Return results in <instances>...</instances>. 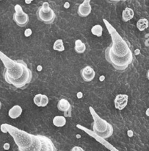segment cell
<instances>
[{"mask_svg":"<svg viewBox=\"0 0 149 151\" xmlns=\"http://www.w3.org/2000/svg\"><path fill=\"white\" fill-rule=\"evenodd\" d=\"M128 95L126 94H118L115 99V107L118 110H123L128 103Z\"/></svg>","mask_w":149,"mask_h":151,"instance_id":"10","label":"cell"},{"mask_svg":"<svg viewBox=\"0 0 149 151\" xmlns=\"http://www.w3.org/2000/svg\"><path fill=\"white\" fill-rule=\"evenodd\" d=\"M48 98L47 97V96L42 94V98H41V107H45L48 105Z\"/></svg>","mask_w":149,"mask_h":151,"instance_id":"20","label":"cell"},{"mask_svg":"<svg viewBox=\"0 0 149 151\" xmlns=\"http://www.w3.org/2000/svg\"><path fill=\"white\" fill-rule=\"evenodd\" d=\"M24 1H25V2L26 3V4H30V3L32 2L33 0H24Z\"/></svg>","mask_w":149,"mask_h":151,"instance_id":"26","label":"cell"},{"mask_svg":"<svg viewBox=\"0 0 149 151\" xmlns=\"http://www.w3.org/2000/svg\"><path fill=\"white\" fill-rule=\"evenodd\" d=\"M66 119L64 116H57L53 119V124L56 127H63L66 125Z\"/></svg>","mask_w":149,"mask_h":151,"instance_id":"16","label":"cell"},{"mask_svg":"<svg viewBox=\"0 0 149 151\" xmlns=\"http://www.w3.org/2000/svg\"><path fill=\"white\" fill-rule=\"evenodd\" d=\"M147 78H148V79L149 80V70L148 71V72H147Z\"/></svg>","mask_w":149,"mask_h":151,"instance_id":"27","label":"cell"},{"mask_svg":"<svg viewBox=\"0 0 149 151\" xmlns=\"http://www.w3.org/2000/svg\"><path fill=\"white\" fill-rule=\"evenodd\" d=\"M37 17L41 22L45 24H52L56 19V15L54 10L50 7L48 2H43L42 6L37 10Z\"/></svg>","mask_w":149,"mask_h":151,"instance_id":"5","label":"cell"},{"mask_svg":"<svg viewBox=\"0 0 149 151\" xmlns=\"http://www.w3.org/2000/svg\"><path fill=\"white\" fill-rule=\"evenodd\" d=\"M74 49L77 53H84L86 50V46L81 40H76L75 41Z\"/></svg>","mask_w":149,"mask_h":151,"instance_id":"15","label":"cell"},{"mask_svg":"<svg viewBox=\"0 0 149 151\" xmlns=\"http://www.w3.org/2000/svg\"><path fill=\"white\" fill-rule=\"evenodd\" d=\"M71 151H85V150L81 147H79V146H75L71 150Z\"/></svg>","mask_w":149,"mask_h":151,"instance_id":"22","label":"cell"},{"mask_svg":"<svg viewBox=\"0 0 149 151\" xmlns=\"http://www.w3.org/2000/svg\"><path fill=\"white\" fill-rule=\"evenodd\" d=\"M41 98H42V94H37V95H35V97H34V103H35L36 106H41Z\"/></svg>","mask_w":149,"mask_h":151,"instance_id":"21","label":"cell"},{"mask_svg":"<svg viewBox=\"0 0 149 151\" xmlns=\"http://www.w3.org/2000/svg\"><path fill=\"white\" fill-rule=\"evenodd\" d=\"M4 150H8V149L10 148V145H9V144H7V143L4 144Z\"/></svg>","mask_w":149,"mask_h":151,"instance_id":"24","label":"cell"},{"mask_svg":"<svg viewBox=\"0 0 149 151\" xmlns=\"http://www.w3.org/2000/svg\"><path fill=\"white\" fill-rule=\"evenodd\" d=\"M81 75L85 82H91L95 78V71L91 66H85L81 70Z\"/></svg>","mask_w":149,"mask_h":151,"instance_id":"11","label":"cell"},{"mask_svg":"<svg viewBox=\"0 0 149 151\" xmlns=\"http://www.w3.org/2000/svg\"><path fill=\"white\" fill-rule=\"evenodd\" d=\"M104 22L111 35L113 43L105 50L106 60L116 70L123 72L133 60V54L127 42L122 38L115 29L104 19Z\"/></svg>","mask_w":149,"mask_h":151,"instance_id":"1","label":"cell"},{"mask_svg":"<svg viewBox=\"0 0 149 151\" xmlns=\"http://www.w3.org/2000/svg\"><path fill=\"white\" fill-rule=\"evenodd\" d=\"M6 82L17 88H24L31 82L32 72L22 60H13L4 71Z\"/></svg>","mask_w":149,"mask_h":151,"instance_id":"2","label":"cell"},{"mask_svg":"<svg viewBox=\"0 0 149 151\" xmlns=\"http://www.w3.org/2000/svg\"><path fill=\"white\" fill-rule=\"evenodd\" d=\"M1 131L4 133H9L10 134L14 139L15 143L19 147V150H23L29 147L35 139V135L34 134H30L26 133V131L19 130V128L8 124L1 125Z\"/></svg>","mask_w":149,"mask_h":151,"instance_id":"3","label":"cell"},{"mask_svg":"<svg viewBox=\"0 0 149 151\" xmlns=\"http://www.w3.org/2000/svg\"><path fill=\"white\" fill-rule=\"evenodd\" d=\"M15 13L13 14V20L19 27H25L29 22V16L24 13L19 4L15 6Z\"/></svg>","mask_w":149,"mask_h":151,"instance_id":"6","label":"cell"},{"mask_svg":"<svg viewBox=\"0 0 149 151\" xmlns=\"http://www.w3.org/2000/svg\"><path fill=\"white\" fill-rule=\"evenodd\" d=\"M91 0H84L83 2L78 7V15L81 17H87L90 15L92 10L91 5Z\"/></svg>","mask_w":149,"mask_h":151,"instance_id":"8","label":"cell"},{"mask_svg":"<svg viewBox=\"0 0 149 151\" xmlns=\"http://www.w3.org/2000/svg\"><path fill=\"white\" fill-rule=\"evenodd\" d=\"M1 102H0V109H1Z\"/></svg>","mask_w":149,"mask_h":151,"instance_id":"29","label":"cell"},{"mask_svg":"<svg viewBox=\"0 0 149 151\" xmlns=\"http://www.w3.org/2000/svg\"><path fill=\"white\" fill-rule=\"evenodd\" d=\"M41 151H56V147L54 146V143L52 142V141L48 137H46L43 145V147Z\"/></svg>","mask_w":149,"mask_h":151,"instance_id":"13","label":"cell"},{"mask_svg":"<svg viewBox=\"0 0 149 151\" xmlns=\"http://www.w3.org/2000/svg\"><path fill=\"white\" fill-rule=\"evenodd\" d=\"M53 49L56 51L58 52H63L65 50V47L63 45V41L61 39H58L54 42Z\"/></svg>","mask_w":149,"mask_h":151,"instance_id":"19","label":"cell"},{"mask_svg":"<svg viewBox=\"0 0 149 151\" xmlns=\"http://www.w3.org/2000/svg\"><path fill=\"white\" fill-rule=\"evenodd\" d=\"M90 111L93 118V131L98 137L102 139H107L111 137L113 134V128L109 122L104 119H101L93 109L90 107Z\"/></svg>","mask_w":149,"mask_h":151,"instance_id":"4","label":"cell"},{"mask_svg":"<svg viewBox=\"0 0 149 151\" xmlns=\"http://www.w3.org/2000/svg\"><path fill=\"white\" fill-rule=\"evenodd\" d=\"M137 27L140 31H143L148 27V21L146 19H140L137 23Z\"/></svg>","mask_w":149,"mask_h":151,"instance_id":"17","label":"cell"},{"mask_svg":"<svg viewBox=\"0 0 149 151\" xmlns=\"http://www.w3.org/2000/svg\"><path fill=\"white\" fill-rule=\"evenodd\" d=\"M134 17V11L132 9L129 8V7H126L122 13V19L124 22H129V20Z\"/></svg>","mask_w":149,"mask_h":151,"instance_id":"14","label":"cell"},{"mask_svg":"<svg viewBox=\"0 0 149 151\" xmlns=\"http://www.w3.org/2000/svg\"><path fill=\"white\" fill-rule=\"evenodd\" d=\"M22 113V109L20 106H14L10 109L8 112V115L11 119H16L21 116Z\"/></svg>","mask_w":149,"mask_h":151,"instance_id":"12","label":"cell"},{"mask_svg":"<svg viewBox=\"0 0 149 151\" xmlns=\"http://www.w3.org/2000/svg\"><path fill=\"white\" fill-rule=\"evenodd\" d=\"M32 32H31V29H28L25 31V36H29L31 35Z\"/></svg>","mask_w":149,"mask_h":151,"instance_id":"23","label":"cell"},{"mask_svg":"<svg viewBox=\"0 0 149 151\" xmlns=\"http://www.w3.org/2000/svg\"><path fill=\"white\" fill-rule=\"evenodd\" d=\"M46 137L43 135H35L33 143L29 147L23 150H19V151H41L43 145L44 140Z\"/></svg>","mask_w":149,"mask_h":151,"instance_id":"7","label":"cell"},{"mask_svg":"<svg viewBox=\"0 0 149 151\" xmlns=\"http://www.w3.org/2000/svg\"><path fill=\"white\" fill-rule=\"evenodd\" d=\"M0 1H1V0H0Z\"/></svg>","mask_w":149,"mask_h":151,"instance_id":"30","label":"cell"},{"mask_svg":"<svg viewBox=\"0 0 149 151\" xmlns=\"http://www.w3.org/2000/svg\"><path fill=\"white\" fill-rule=\"evenodd\" d=\"M110 1H113V2H118V1H126V0H109Z\"/></svg>","mask_w":149,"mask_h":151,"instance_id":"25","label":"cell"},{"mask_svg":"<svg viewBox=\"0 0 149 151\" xmlns=\"http://www.w3.org/2000/svg\"><path fill=\"white\" fill-rule=\"evenodd\" d=\"M91 32H92L94 35H96V36H101L103 33L102 27L99 24L95 25V26L93 27L92 29H91Z\"/></svg>","mask_w":149,"mask_h":151,"instance_id":"18","label":"cell"},{"mask_svg":"<svg viewBox=\"0 0 149 151\" xmlns=\"http://www.w3.org/2000/svg\"><path fill=\"white\" fill-rule=\"evenodd\" d=\"M57 108H58V109L60 111L64 112L65 116H71V106L70 103L66 99H61L58 102Z\"/></svg>","mask_w":149,"mask_h":151,"instance_id":"9","label":"cell"},{"mask_svg":"<svg viewBox=\"0 0 149 151\" xmlns=\"http://www.w3.org/2000/svg\"><path fill=\"white\" fill-rule=\"evenodd\" d=\"M147 111H147V115H148V116H149V109Z\"/></svg>","mask_w":149,"mask_h":151,"instance_id":"28","label":"cell"}]
</instances>
